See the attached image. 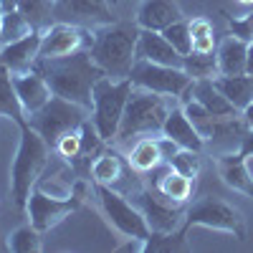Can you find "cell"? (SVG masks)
Returning <instances> with one entry per match:
<instances>
[{
    "label": "cell",
    "instance_id": "1",
    "mask_svg": "<svg viewBox=\"0 0 253 253\" xmlns=\"http://www.w3.org/2000/svg\"><path fill=\"white\" fill-rule=\"evenodd\" d=\"M33 71H38L48 81V86L56 96L69 99L74 104H81V107H86L89 112H91V104H94V99H91L94 84L101 76H107L94 63L89 48H81L71 56L38 58Z\"/></svg>",
    "mask_w": 253,
    "mask_h": 253
},
{
    "label": "cell",
    "instance_id": "2",
    "mask_svg": "<svg viewBox=\"0 0 253 253\" xmlns=\"http://www.w3.org/2000/svg\"><path fill=\"white\" fill-rule=\"evenodd\" d=\"M137 23H107L94 28L89 53L96 66L114 81L129 79V71L137 61Z\"/></svg>",
    "mask_w": 253,
    "mask_h": 253
},
{
    "label": "cell",
    "instance_id": "3",
    "mask_svg": "<svg viewBox=\"0 0 253 253\" xmlns=\"http://www.w3.org/2000/svg\"><path fill=\"white\" fill-rule=\"evenodd\" d=\"M18 129H20V139L10 165V195L18 210H26L33 187L48 165L51 147L36 129H31L28 122H20Z\"/></svg>",
    "mask_w": 253,
    "mask_h": 253
},
{
    "label": "cell",
    "instance_id": "4",
    "mask_svg": "<svg viewBox=\"0 0 253 253\" xmlns=\"http://www.w3.org/2000/svg\"><path fill=\"white\" fill-rule=\"evenodd\" d=\"M170 101L162 94L147 91V89H132L124 107V117L119 124V132L114 142H126L139 134H162V124L170 114Z\"/></svg>",
    "mask_w": 253,
    "mask_h": 253
},
{
    "label": "cell",
    "instance_id": "5",
    "mask_svg": "<svg viewBox=\"0 0 253 253\" xmlns=\"http://www.w3.org/2000/svg\"><path fill=\"white\" fill-rule=\"evenodd\" d=\"M132 81L129 79H122L114 81L109 76H101L94 84V91H91V124L96 126L99 137L112 144L117 139L119 132V124L124 117V107H126V99L132 94Z\"/></svg>",
    "mask_w": 253,
    "mask_h": 253
},
{
    "label": "cell",
    "instance_id": "6",
    "mask_svg": "<svg viewBox=\"0 0 253 253\" xmlns=\"http://www.w3.org/2000/svg\"><path fill=\"white\" fill-rule=\"evenodd\" d=\"M91 117V112L86 107H81V104H74L69 99H61V96H51L46 107H41L38 112L28 114L26 122L31 129H36L41 137H43L48 142V147L53 150L56 142L71 132V129H79V126L84 124Z\"/></svg>",
    "mask_w": 253,
    "mask_h": 253
},
{
    "label": "cell",
    "instance_id": "7",
    "mask_svg": "<svg viewBox=\"0 0 253 253\" xmlns=\"http://www.w3.org/2000/svg\"><path fill=\"white\" fill-rule=\"evenodd\" d=\"M129 81L137 89H147L162 94L167 99H180L182 104L193 99V79L185 74V69L177 66H162V63H150V61H134L129 71Z\"/></svg>",
    "mask_w": 253,
    "mask_h": 253
},
{
    "label": "cell",
    "instance_id": "8",
    "mask_svg": "<svg viewBox=\"0 0 253 253\" xmlns=\"http://www.w3.org/2000/svg\"><path fill=\"white\" fill-rule=\"evenodd\" d=\"M182 228L185 230H190V228L223 230V233H230L238 241H246V236H248L246 218L241 215V210L220 198H213V195H205V198L195 200L193 205H187Z\"/></svg>",
    "mask_w": 253,
    "mask_h": 253
},
{
    "label": "cell",
    "instance_id": "9",
    "mask_svg": "<svg viewBox=\"0 0 253 253\" xmlns=\"http://www.w3.org/2000/svg\"><path fill=\"white\" fill-rule=\"evenodd\" d=\"M94 190H96L104 218H107V223L117 230V233H122L124 238H142V241L150 238L152 230H150L144 215L139 213V208L132 200H126L112 185L94 182Z\"/></svg>",
    "mask_w": 253,
    "mask_h": 253
},
{
    "label": "cell",
    "instance_id": "10",
    "mask_svg": "<svg viewBox=\"0 0 253 253\" xmlns=\"http://www.w3.org/2000/svg\"><path fill=\"white\" fill-rule=\"evenodd\" d=\"M129 198L139 208L152 233H172V230L182 228L187 203L167 200L157 187H134Z\"/></svg>",
    "mask_w": 253,
    "mask_h": 253
},
{
    "label": "cell",
    "instance_id": "11",
    "mask_svg": "<svg viewBox=\"0 0 253 253\" xmlns=\"http://www.w3.org/2000/svg\"><path fill=\"white\" fill-rule=\"evenodd\" d=\"M94 33H89L86 28L74 26V23H61L53 20L48 28L41 31V51L38 58H58V56H71L81 48L91 46Z\"/></svg>",
    "mask_w": 253,
    "mask_h": 253
},
{
    "label": "cell",
    "instance_id": "12",
    "mask_svg": "<svg viewBox=\"0 0 253 253\" xmlns=\"http://www.w3.org/2000/svg\"><path fill=\"white\" fill-rule=\"evenodd\" d=\"M84 200L79 198H69V200H58V198H51L46 193L33 187V193L28 198V205H26V215H28V223L33 228H38L41 233L56 228L58 223H63L66 218H71V213L81 208Z\"/></svg>",
    "mask_w": 253,
    "mask_h": 253
},
{
    "label": "cell",
    "instance_id": "13",
    "mask_svg": "<svg viewBox=\"0 0 253 253\" xmlns=\"http://www.w3.org/2000/svg\"><path fill=\"white\" fill-rule=\"evenodd\" d=\"M53 20L81 28H99L114 23L109 0H53Z\"/></svg>",
    "mask_w": 253,
    "mask_h": 253
},
{
    "label": "cell",
    "instance_id": "14",
    "mask_svg": "<svg viewBox=\"0 0 253 253\" xmlns=\"http://www.w3.org/2000/svg\"><path fill=\"white\" fill-rule=\"evenodd\" d=\"M38 51H41V31H33L26 38L5 43L0 48V63H3L10 74H26L36 66Z\"/></svg>",
    "mask_w": 253,
    "mask_h": 253
},
{
    "label": "cell",
    "instance_id": "15",
    "mask_svg": "<svg viewBox=\"0 0 253 253\" xmlns=\"http://www.w3.org/2000/svg\"><path fill=\"white\" fill-rule=\"evenodd\" d=\"M13 86H15V94H18L20 104H23V109H26V117L38 112L41 107H46L48 99L53 96L48 81L33 69L26 71V74H13Z\"/></svg>",
    "mask_w": 253,
    "mask_h": 253
},
{
    "label": "cell",
    "instance_id": "16",
    "mask_svg": "<svg viewBox=\"0 0 253 253\" xmlns=\"http://www.w3.org/2000/svg\"><path fill=\"white\" fill-rule=\"evenodd\" d=\"M137 58L139 61H150V63H162V66H177L182 69V56L170 46L162 33L157 31H142L137 38Z\"/></svg>",
    "mask_w": 253,
    "mask_h": 253
},
{
    "label": "cell",
    "instance_id": "17",
    "mask_svg": "<svg viewBox=\"0 0 253 253\" xmlns=\"http://www.w3.org/2000/svg\"><path fill=\"white\" fill-rule=\"evenodd\" d=\"M162 134L170 137L177 147H182V150L203 152V147H205V137L195 129V124L187 119L182 107H172L170 109V114H167V119L162 124Z\"/></svg>",
    "mask_w": 253,
    "mask_h": 253
},
{
    "label": "cell",
    "instance_id": "18",
    "mask_svg": "<svg viewBox=\"0 0 253 253\" xmlns=\"http://www.w3.org/2000/svg\"><path fill=\"white\" fill-rule=\"evenodd\" d=\"M180 18H182V13H180L175 0H142L134 23L142 31H157V33H162L167 26H172L175 20H180Z\"/></svg>",
    "mask_w": 253,
    "mask_h": 253
},
{
    "label": "cell",
    "instance_id": "19",
    "mask_svg": "<svg viewBox=\"0 0 253 253\" xmlns=\"http://www.w3.org/2000/svg\"><path fill=\"white\" fill-rule=\"evenodd\" d=\"M218 172L223 177V182L236 190V193H243L248 198H253V175L248 170V157L236 152H225L218 157Z\"/></svg>",
    "mask_w": 253,
    "mask_h": 253
},
{
    "label": "cell",
    "instance_id": "20",
    "mask_svg": "<svg viewBox=\"0 0 253 253\" xmlns=\"http://www.w3.org/2000/svg\"><path fill=\"white\" fill-rule=\"evenodd\" d=\"M215 56H218V74H223V76L246 74V66H248V43L246 41L228 33L220 41V46L215 48Z\"/></svg>",
    "mask_w": 253,
    "mask_h": 253
},
{
    "label": "cell",
    "instance_id": "21",
    "mask_svg": "<svg viewBox=\"0 0 253 253\" xmlns=\"http://www.w3.org/2000/svg\"><path fill=\"white\" fill-rule=\"evenodd\" d=\"M213 84L220 89V94L236 107V112H243L253 101V74H238V76L218 74L213 79Z\"/></svg>",
    "mask_w": 253,
    "mask_h": 253
},
{
    "label": "cell",
    "instance_id": "22",
    "mask_svg": "<svg viewBox=\"0 0 253 253\" xmlns=\"http://www.w3.org/2000/svg\"><path fill=\"white\" fill-rule=\"evenodd\" d=\"M193 99L198 104H203V107L210 112V114H215V117H233L236 114V107L230 104L220 89L213 84V79H200L193 84Z\"/></svg>",
    "mask_w": 253,
    "mask_h": 253
},
{
    "label": "cell",
    "instance_id": "23",
    "mask_svg": "<svg viewBox=\"0 0 253 253\" xmlns=\"http://www.w3.org/2000/svg\"><path fill=\"white\" fill-rule=\"evenodd\" d=\"M152 187H157L160 193L172 203H190V195H193V190H195V180H190V177L180 175L177 170H172L170 165H165L162 175L155 180Z\"/></svg>",
    "mask_w": 253,
    "mask_h": 253
},
{
    "label": "cell",
    "instance_id": "24",
    "mask_svg": "<svg viewBox=\"0 0 253 253\" xmlns=\"http://www.w3.org/2000/svg\"><path fill=\"white\" fill-rule=\"evenodd\" d=\"M126 162L134 172H152L157 167H162V155H160V147H157V137H144L139 142H134V147L126 155Z\"/></svg>",
    "mask_w": 253,
    "mask_h": 253
},
{
    "label": "cell",
    "instance_id": "25",
    "mask_svg": "<svg viewBox=\"0 0 253 253\" xmlns=\"http://www.w3.org/2000/svg\"><path fill=\"white\" fill-rule=\"evenodd\" d=\"M0 117L13 119L15 124L26 122V109H23V104H20L15 86H13V74L3 63H0Z\"/></svg>",
    "mask_w": 253,
    "mask_h": 253
},
{
    "label": "cell",
    "instance_id": "26",
    "mask_svg": "<svg viewBox=\"0 0 253 253\" xmlns=\"http://www.w3.org/2000/svg\"><path fill=\"white\" fill-rule=\"evenodd\" d=\"M91 180L99 185H112L117 187V182L124 175V162L114 150H104L101 155H96V160L91 162Z\"/></svg>",
    "mask_w": 253,
    "mask_h": 253
},
{
    "label": "cell",
    "instance_id": "27",
    "mask_svg": "<svg viewBox=\"0 0 253 253\" xmlns=\"http://www.w3.org/2000/svg\"><path fill=\"white\" fill-rule=\"evenodd\" d=\"M182 69L185 74L200 81V79H215L218 76V56L213 53H200V51H190L187 56H182Z\"/></svg>",
    "mask_w": 253,
    "mask_h": 253
},
{
    "label": "cell",
    "instance_id": "28",
    "mask_svg": "<svg viewBox=\"0 0 253 253\" xmlns=\"http://www.w3.org/2000/svg\"><path fill=\"white\" fill-rule=\"evenodd\" d=\"M36 28L26 20V15L20 10H8L0 13V43H13V41L26 38L28 33H33Z\"/></svg>",
    "mask_w": 253,
    "mask_h": 253
},
{
    "label": "cell",
    "instance_id": "29",
    "mask_svg": "<svg viewBox=\"0 0 253 253\" xmlns=\"http://www.w3.org/2000/svg\"><path fill=\"white\" fill-rule=\"evenodd\" d=\"M15 10L23 13L36 31H43L53 23V0H20Z\"/></svg>",
    "mask_w": 253,
    "mask_h": 253
},
{
    "label": "cell",
    "instance_id": "30",
    "mask_svg": "<svg viewBox=\"0 0 253 253\" xmlns=\"http://www.w3.org/2000/svg\"><path fill=\"white\" fill-rule=\"evenodd\" d=\"M43 233H41L38 228H33L31 223L15 228L10 238H8V248L13 253H38L41 248H43V238H41Z\"/></svg>",
    "mask_w": 253,
    "mask_h": 253
},
{
    "label": "cell",
    "instance_id": "31",
    "mask_svg": "<svg viewBox=\"0 0 253 253\" xmlns=\"http://www.w3.org/2000/svg\"><path fill=\"white\" fill-rule=\"evenodd\" d=\"M36 190H41V193H46V195H51V198H58V200L76 198V195H74V180H69L66 172L41 175L38 182H36Z\"/></svg>",
    "mask_w": 253,
    "mask_h": 253
},
{
    "label": "cell",
    "instance_id": "32",
    "mask_svg": "<svg viewBox=\"0 0 253 253\" xmlns=\"http://www.w3.org/2000/svg\"><path fill=\"white\" fill-rule=\"evenodd\" d=\"M187 26H190V36H193V51H200V53L215 51L213 23L208 18H193V20H187Z\"/></svg>",
    "mask_w": 253,
    "mask_h": 253
},
{
    "label": "cell",
    "instance_id": "33",
    "mask_svg": "<svg viewBox=\"0 0 253 253\" xmlns=\"http://www.w3.org/2000/svg\"><path fill=\"white\" fill-rule=\"evenodd\" d=\"M162 36L170 41V46L180 53V56H187L190 51H193V36H190V26H187V20H175L172 26H167L162 31Z\"/></svg>",
    "mask_w": 253,
    "mask_h": 253
},
{
    "label": "cell",
    "instance_id": "34",
    "mask_svg": "<svg viewBox=\"0 0 253 253\" xmlns=\"http://www.w3.org/2000/svg\"><path fill=\"white\" fill-rule=\"evenodd\" d=\"M172 167V170H177L180 175L190 177V180H195L200 175V152H193V150H180L170 157V162H167Z\"/></svg>",
    "mask_w": 253,
    "mask_h": 253
},
{
    "label": "cell",
    "instance_id": "35",
    "mask_svg": "<svg viewBox=\"0 0 253 253\" xmlns=\"http://www.w3.org/2000/svg\"><path fill=\"white\" fill-rule=\"evenodd\" d=\"M53 150L58 152L61 160H66V162H71V165H79V162H81V132H79V129L66 132V134L56 142Z\"/></svg>",
    "mask_w": 253,
    "mask_h": 253
},
{
    "label": "cell",
    "instance_id": "36",
    "mask_svg": "<svg viewBox=\"0 0 253 253\" xmlns=\"http://www.w3.org/2000/svg\"><path fill=\"white\" fill-rule=\"evenodd\" d=\"M228 33L246 41V43H253V13H248L243 18H230L228 20Z\"/></svg>",
    "mask_w": 253,
    "mask_h": 253
},
{
    "label": "cell",
    "instance_id": "37",
    "mask_svg": "<svg viewBox=\"0 0 253 253\" xmlns=\"http://www.w3.org/2000/svg\"><path fill=\"white\" fill-rule=\"evenodd\" d=\"M157 147H160V155H162V162H165V165L170 162V157L180 150V147H177L170 137H165V134H157Z\"/></svg>",
    "mask_w": 253,
    "mask_h": 253
},
{
    "label": "cell",
    "instance_id": "38",
    "mask_svg": "<svg viewBox=\"0 0 253 253\" xmlns=\"http://www.w3.org/2000/svg\"><path fill=\"white\" fill-rule=\"evenodd\" d=\"M117 251H119V253H142V251H147V241H142V238H129L124 246H119Z\"/></svg>",
    "mask_w": 253,
    "mask_h": 253
},
{
    "label": "cell",
    "instance_id": "39",
    "mask_svg": "<svg viewBox=\"0 0 253 253\" xmlns=\"http://www.w3.org/2000/svg\"><path fill=\"white\" fill-rule=\"evenodd\" d=\"M238 152L246 155L248 160L253 157V129H248V132L241 137V142H238Z\"/></svg>",
    "mask_w": 253,
    "mask_h": 253
},
{
    "label": "cell",
    "instance_id": "40",
    "mask_svg": "<svg viewBox=\"0 0 253 253\" xmlns=\"http://www.w3.org/2000/svg\"><path fill=\"white\" fill-rule=\"evenodd\" d=\"M241 117H243V122H246V126H248V129H253V101H251L248 107L241 112Z\"/></svg>",
    "mask_w": 253,
    "mask_h": 253
},
{
    "label": "cell",
    "instance_id": "41",
    "mask_svg": "<svg viewBox=\"0 0 253 253\" xmlns=\"http://www.w3.org/2000/svg\"><path fill=\"white\" fill-rule=\"evenodd\" d=\"M20 0H0V13H8V10H15Z\"/></svg>",
    "mask_w": 253,
    "mask_h": 253
},
{
    "label": "cell",
    "instance_id": "42",
    "mask_svg": "<svg viewBox=\"0 0 253 253\" xmlns=\"http://www.w3.org/2000/svg\"><path fill=\"white\" fill-rule=\"evenodd\" d=\"M246 74H253V43H248V66H246Z\"/></svg>",
    "mask_w": 253,
    "mask_h": 253
},
{
    "label": "cell",
    "instance_id": "43",
    "mask_svg": "<svg viewBox=\"0 0 253 253\" xmlns=\"http://www.w3.org/2000/svg\"><path fill=\"white\" fill-rule=\"evenodd\" d=\"M5 251H10V248H8V241L0 236V253H5Z\"/></svg>",
    "mask_w": 253,
    "mask_h": 253
},
{
    "label": "cell",
    "instance_id": "44",
    "mask_svg": "<svg viewBox=\"0 0 253 253\" xmlns=\"http://www.w3.org/2000/svg\"><path fill=\"white\" fill-rule=\"evenodd\" d=\"M241 5H253V0H238Z\"/></svg>",
    "mask_w": 253,
    "mask_h": 253
}]
</instances>
